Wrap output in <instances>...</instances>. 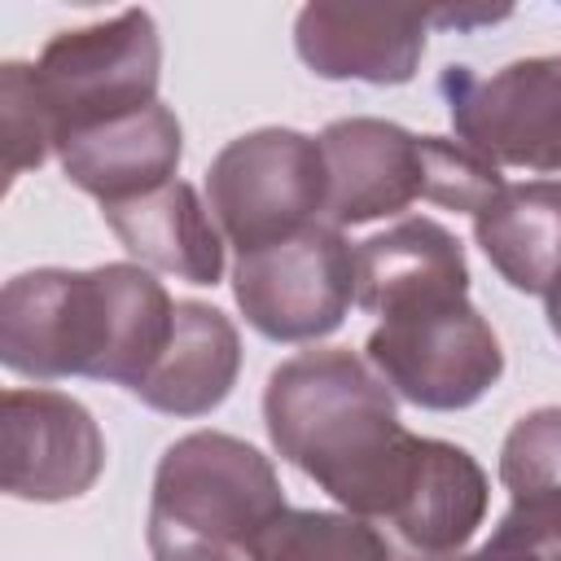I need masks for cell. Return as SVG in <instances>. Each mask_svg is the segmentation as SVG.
I'll use <instances>...</instances> for the list:
<instances>
[{"label":"cell","mask_w":561,"mask_h":561,"mask_svg":"<svg viewBox=\"0 0 561 561\" xmlns=\"http://www.w3.org/2000/svg\"><path fill=\"white\" fill-rule=\"evenodd\" d=\"M263 425L280 460L373 526L408 486L421 451V434L399 421L394 390L351 346L280 359L263 386Z\"/></svg>","instance_id":"cell-1"},{"label":"cell","mask_w":561,"mask_h":561,"mask_svg":"<svg viewBox=\"0 0 561 561\" xmlns=\"http://www.w3.org/2000/svg\"><path fill=\"white\" fill-rule=\"evenodd\" d=\"M171 324L175 302L140 263L35 267L0 289V364L31 381L92 377L136 390Z\"/></svg>","instance_id":"cell-2"},{"label":"cell","mask_w":561,"mask_h":561,"mask_svg":"<svg viewBox=\"0 0 561 561\" xmlns=\"http://www.w3.org/2000/svg\"><path fill=\"white\" fill-rule=\"evenodd\" d=\"M285 508L276 465L254 443L193 430L153 469L145 539L153 561H250L254 539Z\"/></svg>","instance_id":"cell-3"},{"label":"cell","mask_w":561,"mask_h":561,"mask_svg":"<svg viewBox=\"0 0 561 561\" xmlns=\"http://www.w3.org/2000/svg\"><path fill=\"white\" fill-rule=\"evenodd\" d=\"M320 149L329 171L324 224L337 232L399 215L412 202L478 215L504 188L500 167L465 140L416 136L390 118H333L320 131Z\"/></svg>","instance_id":"cell-4"},{"label":"cell","mask_w":561,"mask_h":561,"mask_svg":"<svg viewBox=\"0 0 561 561\" xmlns=\"http://www.w3.org/2000/svg\"><path fill=\"white\" fill-rule=\"evenodd\" d=\"M31 83L53 149L75 131L153 105L162 83V35L153 13L123 9L105 22L57 31L31 66Z\"/></svg>","instance_id":"cell-5"},{"label":"cell","mask_w":561,"mask_h":561,"mask_svg":"<svg viewBox=\"0 0 561 561\" xmlns=\"http://www.w3.org/2000/svg\"><path fill=\"white\" fill-rule=\"evenodd\" d=\"M377 377L425 412L473 408L504 377V346L486 316L460 298H425L381 316L364 342Z\"/></svg>","instance_id":"cell-6"},{"label":"cell","mask_w":561,"mask_h":561,"mask_svg":"<svg viewBox=\"0 0 561 561\" xmlns=\"http://www.w3.org/2000/svg\"><path fill=\"white\" fill-rule=\"evenodd\" d=\"M324 149L316 136L294 127L245 131L206 167V206L237 254L324 224Z\"/></svg>","instance_id":"cell-7"},{"label":"cell","mask_w":561,"mask_h":561,"mask_svg":"<svg viewBox=\"0 0 561 561\" xmlns=\"http://www.w3.org/2000/svg\"><path fill=\"white\" fill-rule=\"evenodd\" d=\"M232 298L267 342L329 337L355 302V250L337 228L311 224L285 241L237 254Z\"/></svg>","instance_id":"cell-8"},{"label":"cell","mask_w":561,"mask_h":561,"mask_svg":"<svg viewBox=\"0 0 561 561\" xmlns=\"http://www.w3.org/2000/svg\"><path fill=\"white\" fill-rule=\"evenodd\" d=\"M456 136L495 167L561 171V53L517 57L491 75L447 66L438 79Z\"/></svg>","instance_id":"cell-9"},{"label":"cell","mask_w":561,"mask_h":561,"mask_svg":"<svg viewBox=\"0 0 561 561\" xmlns=\"http://www.w3.org/2000/svg\"><path fill=\"white\" fill-rule=\"evenodd\" d=\"M105 438L92 412L48 386H13L0 399V486L13 500L61 504L96 486Z\"/></svg>","instance_id":"cell-10"},{"label":"cell","mask_w":561,"mask_h":561,"mask_svg":"<svg viewBox=\"0 0 561 561\" xmlns=\"http://www.w3.org/2000/svg\"><path fill=\"white\" fill-rule=\"evenodd\" d=\"M491 504L482 465L443 438H421L408 486L377 522L394 561H451L465 552Z\"/></svg>","instance_id":"cell-11"},{"label":"cell","mask_w":561,"mask_h":561,"mask_svg":"<svg viewBox=\"0 0 561 561\" xmlns=\"http://www.w3.org/2000/svg\"><path fill=\"white\" fill-rule=\"evenodd\" d=\"M430 13L394 4H302L294 48L320 79H359L377 88L408 83L425 57Z\"/></svg>","instance_id":"cell-12"},{"label":"cell","mask_w":561,"mask_h":561,"mask_svg":"<svg viewBox=\"0 0 561 561\" xmlns=\"http://www.w3.org/2000/svg\"><path fill=\"white\" fill-rule=\"evenodd\" d=\"M184 153V131L171 105L153 101L123 118L75 131L57 145V162L75 188L96 197L101 206L153 193L175 180Z\"/></svg>","instance_id":"cell-13"},{"label":"cell","mask_w":561,"mask_h":561,"mask_svg":"<svg viewBox=\"0 0 561 561\" xmlns=\"http://www.w3.org/2000/svg\"><path fill=\"white\" fill-rule=\"evenodd\" d=\"M460 294H469L465 245L430 215L399 219L394 228L355 245V302L368 316Z\"/></svg>","instance_id":"cell-14"},{"label":"cell","mask_w":561,"mask_h":561,"mask_svg":"<svg viewBox=\"0 0 561 561\" xmlns=\"http://www.w3.org/2000/svg\"><path fill=\"white\" fill-rule=\"evenodd\" d=\"M101 219L118 245L140 259L149 272H171L188 285H219L224 276V237L210 206L193 184L171 180L153 193L101 206Z\"/></svg>","instance_id":"cell-15"},{"label":"cell","mask_w":561,"mask_h":561,"mask_svg":"<svg viewBox=\"0 0 561 561\" xmlns=\"http://www.w3.org/2000/svg\"><path fill=\"white\" fill-rule=\"evenodd\" d=\"M237 373H241L237 324L210 302L180 298L171 337L131 394L167 416H206L232 394Z\"/></svg>","instance_id":"cell-16"},{"label":"cell","mask_w":561,"mask_h":561,"mask_svg":"<svg viewBox=\"0 0 561 561\" xmlns=\"http://www.w3.org/2000/svg\"><path fill=\"white\" fill-rule=\"evenodd\" d=\"M500 482L508 491V513L491 535L539 561H561V403L526 412L504 434Z\"/></svg>","instance_id":"cell-17"},{"label":"cell","mask_w":561,"mask_h":561,"mask_svg":"<svg viewBox=\"0 0 561 561\" xmlns=\"http://www.w3.org/2000/svg\"><path fill=\"white\" fill-rule=\"evenodd\" d=\"M473 241L517 294H552L561 285V180L504 184L478 215Z\"/></svg>","instance_id":"cell-18"},{"label":"cell","mask_w":561,"mask_h":561,"mask_svg":"<svg viewBox=\"0 0 561 561\" xmlns=\"http://www.w3.org/2000/svg\"><path fill=\"white\" fill-rule=\"evenodd\" d=\"M250 561H394L381 530L355 513L285 508L250 548Z\"/></svg>","instance_id":"cell-19"},{"label":"cell","mask_w":561,"mask_h":561,"mask_svg":"<svg viewBox=\"0 0 561 561\" xmlns=\"http://www.w3.org/2000/svg\"><path fill=\"white\" fill-rule=\"evenodd\" d=\"M0 127H4V184H13L22 171L39 167L53 149V131L35 101L26 61L0 66Z\"/></svg>","instance_id":"cell-20"},{"label":"cell","mask_w":561,"mask_h":561,"mask_svg":"<svg viewBox=\"0 0 561 561\" xmlns=\"http://www.w3.org/2000/svg\"><path fill=\"white\" fill-rule=\"evenodd\" d=\"M451 561H539L535 552H526V548H517V543H504V539H486L482 548H473V552H460V557H451Z\"/></svg>","instance_id":"cell-21"},{"label":"cell","mask_w":561,"mask_h":561,"mask_svg":"<svg viewBox=\"0 0 561 561\" xmlns=\"http://www.w3.org/2000/svg\"><path fill=\"white\" fill-rule=\"evenodd\" d=\"M548 329L557 333V342H561V285L548 294Z\"/></svg>","instance_id":"cell-22"}]
</instances>
